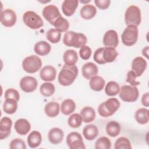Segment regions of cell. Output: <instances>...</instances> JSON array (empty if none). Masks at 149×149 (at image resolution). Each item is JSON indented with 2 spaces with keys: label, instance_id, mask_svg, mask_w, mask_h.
I'll use <instances>...</instances> for the list:
<instances>
[{
  "label": "cell",
  "instance_id": "cell-47",
  "mask_svg": "<svg viewBox=\"0 0 149 149\" xmlns=\"http://www.w3.org/2000/svg\"><path fill=\"white\" fill-rule=\"evenodd\" d=\"M141 103L143 105L146 107L149 106V93L148 92L143 95L141 97Z\"/></svg>",
  "mask_w": 149,
  "mask_h": 149
},
{
  "label": "cell",
  "instance_id": "cell-11",
  "mask_svg": "<svg viewBox=\"0 0 149 149\" xmlns=\"http://www.w3.org/2000/svg\"><path fill=\"white\" fill-rule=\"evenodd\" d=\"M16 19V14L11 9H6L1 12V23L5 27H12L15 24Z\"/></svg>",
  "mask_w": 149,
  "mask_h": 149
},
{
  "label": "cell",
  "instance_id": "cell-26",
  "mask_svg": "<svg viewBox=\"0 0 149 149\" xmlns=\"http://www.w3.org/2000/svg\"><path fill=\"white\" fill-rule=\"evenodd\" d=\"M63 59L65 65L69 66L75 65L78 61L77 54L73 49H68L63 54Z\"/></svg>",
  "mask_w": 149,
  "mask_h": 149
},
{
  "label": "cell",
  "instance_id": "cell-32",
  "mask_svg": "<svg viewBox=\"0 0 149 149\" xmlns=\"http://www.w3.org/2000/svg\"><path fill=\"white\" fill-rule=\"evenodd\" d=\"M134 118L137 122L140 125L147 123L148 122V110L146 108H139L136 111Z\"/></svg>",
  "mask_w": 149,
  "mask_h": 149
},
{
  "label": "cell",
  "instance_id": "cell-7",
  "mask_svg": "<svg viewBox=\"0 0 149 149\" xmlns=\"http://www.w3.org/2000/svg\"><path fill=\"white\" fill-rule=\"evenodd\" d=\"M119 95L122 101L127 102H133L137 100L139 92L136 86L123 85L120 88Z\"/></svg>",
  "mask_w": 149,
  "mask_h": 149
},
{
  "label": "cell",
  "instance_id": "cell-9",
  "mask_svg": "<svg viewBox=\"0 0 149 149\" xmlns=\"http://www.w3.org/2000/svg\"><path fill=\"white\" fill-rule=\"evenodd\" d=\"M66 143L70 149H85L81 135L76 132H72L68 134L66 137Z\"/></svg>",
  "mask_w": 149,
  "mask_h": 149
},
{
  "label": "cell",
  "instance_id": "cell-1",
  "mask_svg": "<svg viewBox=\"0 0 149 149\" xmlns=\"http://www.w3.org/2000/svg\"><path fill=\"white\" fill-rule=\"evenodd\" d=\"M78 74V68L76 65L69 66L65 65L63 66L58 74V81L63 86L71 85Z\"/></svg>",
  "mask_w": 149,
  "mask_h": 149
},
{
  "label": "cell",
  "instance_id": "cell-12",
  "mask_svg": "<svg viewBox=\"0 0 149 149\" xmlns=\"http://www.w3.org/2000/svg\"><path fill=\"white\" fill-rule=\"evenodd\" d=\"M38 86L37 79L32 76L23 77L20 81V87L22 91L25 93L34 91Z\"/></svg>",
  "mask_w": 149,
  "mask_h": 149
},
{
  "label": "cell",
  "instance_id": "cell-2",
  "mask_svg": "<svg viewBox=\"0 0 149 149\" xmlns=\"http://www.w3.org/2000/svg\"><path fill=\"white\" fill-rule=\"evenodd\" d=\"M87 42V37L84 34L73 31H69L65 33L63 38V42L65 45L76 48L86 45Z\"/></svg>",
  "mask_w": 149,
  "mask_h": 149
},
{
  "label": "cell",
  "instance_id": "cell-5",
  "mask_svg": "<svg viewBox=\"0 0 149 149\" xmlns=\"http://www.w3.org/2000/svg\"><path fill=\"white\" fill-rule=\"evenodd\" d=\"M139 36V30L137 26H127L122 33L121 38L122 43L126 46H132L136 44Z\"/></svg>",
  "mask_w": 149,
  "mask_h": 149
},
{
  "label": "cell",
  "instance_id": "cell-21",
  "mask_svg": "<svg viewBox=\"0 0 149 149\" xmlns=\"http://www.w3.org/2000/svg\"><path fill=\"white\" fill-rule=\"evenodd\" d=\"M99 133L98 127L93 124L86 125L83 129V134L84 138L89 141L94 140Z\"/></svg>",
  "mask_w": 149,
  "mask_h": 149
},
{
  "label": "cell",
  "instance_id": "cell-40",
  "mask_svg": "<svg viewBox=\"0 0 149 149\" xmlns=\"http://www.w3.org/2000/svg\"><path fill=\"white\" fill-rule=\"evenodd\" d=\"M111 146V141L107 137H101L95 143V149H109Z\"/></svg>",
  "mask_w": 149,
  "mask_h": 149
},
{
  "label": "cell",
  "instance_id": "cell-17",
  "mask_svg": "<svg viewBox=\"0 0 149 149\" xmlns=\"http://www.w3.org/2000/svg\"><path fill=\"white\" fill-rule=\"evenodd\" d=\"M81 72L83 77L88 80L97 76L98 73V69L95 63L93 62H88L83 66Z\"/></svg>",
  "mask_w": 149,
  "mask_h": 149
},
{
  "label": "cell",
  "instance_id": "cell-42",
  "mask_svg": "<svg viewBox=\"0 0 149 149\" xmlns=\"http://www.w3.org/2000/svg\"><path fill=\"white\" fill-rule=\"evenodd\" d=\"M9 148L10 149L20 148L25 149L26 148V146L24 140L22 139H13L9 144Z\"/></svg>",
  "mask_w": 149,
  "mask_h": 149
},
{
  "label": "cell",
  "instance_id": "cell-16",
  "mask_svg": "<svg viewBox=\"0 0 149 149\" xmlns=\"http://www.w3.org/2000/svg\"><path fill=\"white\" fill-rule=\"evenodd\" d=\"M56 75V69L51 65L44 66L41 69L40 76L41 79L45 81H52L55 79Z\"/></svg>",
  "mask_w": 149,
  "mask_h": 149
},
{
  "label": "cell",
  "instance_id": "cell-10",
  "mask_svg": "<svg viewBox=\"0 0 149 149\" xmlns=\"http://www.w3.org/2000/svg\"><path fill=\"white\" fill-rule=\"evenodd\" d=\"M43 17L53 26L55 20L61 16L59 9L54 5H48L44 8L42 12Z\"/></svg>",
  "mask_w": 149,
  "mask_h": 149
},
{
  "label": "cell",
  "instance_id": "cell-30",
  "mask_svg": "<svg viewBox=\"0 0 149 149\" xmlns=\"http://www.w3.org/2000/svg\"><path fill=\"white\" fill-rule=\"evenodd\" d=\"M76 109V103L72 99H66L61 104V111L65 115H69Z\"/></svg>",
  "mask_w": 149,
  "mask_h": 149
},
{
  "label": "cell",
  "instance_id": "cell-25",
  "mask_svg": "<svg viewBox=\"0 0 149 149\" xmlns=\"http://www.w3.org/2000/svg\"><path fill=\"white\" fill-rule=\"evenodd\" d=\"M59 104L55 101H51L47 103L44 107V112L45 114L50 118L56 117L59 114Z\"/></svg>",
  "mask_w": 149,
  "mask_h": 149
},
{
  "label": "cell",
  "instance_id": "cell-46",
  "mask_svg": "<svg viewBox=\"0 0 149 149\" xmlns=\"http://www.w3.org/2000/svg\"><path fill=\"white\" fill-rule=\"evenodd\" d=\"M94 3L97 7L98 8L102 9V10H105L107 9L111 3V1L109 0H95Z\"/></svg>",
  "mask_w": 149,
  "mask_h": 149
},
{
  "label": "cell",
  "instance_id": "cell-31",
  "mask_svg": "<svg viewBox=\"0 0 149 149\" xmlns=\"http://www.w3.org/2000/svg\"><path fill=\"white\" fill-rule=\"evenodd\" d=\"M105 130L108 135L115 137L119 134L121 127L118 122L116 121H111L107 124Z\"/></svg>",
  "mask_w": 149,
  "mask_h": 149
},
{
  "label": "cell",
  "instance_id": "cell-15",
  "mask_svg": "<svg viewBox=\"0 0 149 149\" xmlns=\"http://www.w3.org/2000/svg\"><path fill=\"white\" fill-rule=\"evenodd\" d=\"M12 120L8 117H3L0 121V139L7 138L10 134Z\"/></svg>",
  "mask_w": 149,
  "mask_h": 149
},
{
  "label": "cell",
  "instance_id": "cell-3",
  "mask_svg": "<svg viewBox=\"0 0 149 149\" xmlns=\"http://www.w3.org/2000/svg\"><path fill=\"white\" fill-rule=\"evenodd\" d=\"M120 105V102L117 98H110L99 105L98 112L102 117H109L118 110Z\"/></svg>",
  "mask_w": 149,
  "mask_h": 149
},
{
  "label": "cell",
  "instance_id": "cell-44",
  "mask_svg": "<svg viewBox=\"0 0 149 149\" xmlns=\"http://www.w3.org/2000/svg\"><path fill=\"white\" fill-rule=\"evenodd\" d=\"M102 51H103V47L99 48L95 51L94 55H93L94 61L96 63L100 64V65H103V64L106 63L103 59Z\"/></svg>",
  "mask_w": 149,
  "mask_h": 149
},
{
  "label": "cell",
  "instance_id": "cell-48",
  "mask_svg": "<svg viewBox=\"0 0 149 149\" xmlns=\"http://www.w3.org/2000/svg\"><path fill=\"white\" fill-rule=\"evenodd\" d=\"M148 51L149 48L148 46H146L145 48H144L142 50V54L144 56H145L147 59L148 58Z\"/></svg>",
  "mask_w": 149,
  "mask_h": 149
},
{
  "label": "cell",
  "instance_id": "cell-8",
  "mask_svg": "<svg viewBox=\"0 0 149 149\" xmlns=\"http://www.w3.org/2000/svg\"><path fill=\"white\" fill-rule=\"evenodd\" d=\"M23 20L27 27L34 30L38 29L44 25L41 17L37 13L31 10L27 11L23 14Z\"/></svg>",
  "mask_w": 149,
  "mask_h": 149
},
{
  "label": "cell",
  "instance_id": "cell-19",
  "mask_svg": "<svg viewBox=\"0 0 149 149\" xmlns=\"http://www.w3.org/2000/svg\"><path fill=\"white\" fill-rule=\"evenodd\" d=\"M77 0H65L62 5V10L63 14L67 16H72L78 6Z\"/></svg>",
  "mask_w": 149,
  "mask_h": 149
},
{
  "label": "cell",
  "instance_id": "cell-45",
  "mask_svg": "<svg viewBox=\"0 0 149 149\" xmlns=\"http://www.w3.org/2000/svg\"><path fill=\"white\" fill-rule=\"evenodd\" d=\"M136 76L135 73L132 70H130L127 72V78H126V82L129 83L130 86H136L140 84V83L136 80Z\"/></svg>",
  "mask_w": 149,
  "mask_h": 149
},
{
  "label": "cell",
  "instance_id": "cell-14",
  "mask_svg": "<svg viewBox=\"0 0 149 149\" xmlns=\"http://www.w3.org/2000/svg\"><path fill=\"white\" fill-rule=\"evenodd\" d=\"M147 65V62L143 58L136 57L132 63V70L135 73L136 77H140L144 72Z\"/></svg>",
  "mask_w": 149,
  "mask_h": 149
},
{
  "label": "cell",
  "instance_id": "cell-6",
  "mask_svg": "<svg viewBox=\"0 0 149 149\" xmlns=\"http://www.w3.org/2000/svg\"><path fill=\"white\" fill-rule=\"evenodd\" d=\"M41 59L37 55H32L26 57L22 62V68L28 73H34L42 66Z\"/></svg>",
  "mask_w": 149,
  "mask_h": 149
},
{
  "label": "cell",
  "instance_id": "cell-28",
  "mask_svg": "<svg viewBox=\"0 0 149 149\" xmlns=\"http://www.w3.org/2000/svg\"><path fill=\"white\" fill-rule=\"evenodd\" d=\"M118 53L115 48L103 47L102 56L105 63H111L117 58Z\"/></svg>",
  "mask_w": 149,
  "mask_h": 149
},
{
  "label": "cell",
  "instance_id": "cell-39",
  "mask_svg": "<svg viewBox=\"0 0 149 149\" xmlns=\"http://www.w3.org/2000/svg\"><path fill=\"white\" fill-rule=\"evenodd\" d=\"M114 148L115 149H131L132 145L130 141L127 137H120L116 140Z\"/></svg>",
  "mask_w": 149,
  "mask_h": 149
},
{
  "label": "cell",
  "instance_id": "cell-36",
  "mask_svg": "<svg viewBox=\"0 0 149 149\" xmlns=\"http://www.w3.org/2000/svg\"><path fill=\"white\" fill-rule=\"evenodd\" d=\"M53 26L55 27L56 30L62 33L65 32L68 30L69 27V23L67 19L61 16L55 20Z\"/></svg>",
  "mask_w": 149,
  "mask_h": 149
},
{
  "label": "cell",
  "instance_id": "cell-37",
  "mask_svg": "<svg viewBox=\"0 0 149 149\" xmlns=\"http://www.w3.org/2000/svg\"><path fill=\"white\" fill-rule=\"evenodd\" d=\"M83 119L80 114L73 113L68 119V123L72 128H77L81 125Z\"/></svg>",
  "mask_w": 149,
  "mask_h": 149
},
{
  "label": "cell",
  "instance_id": "cell-33",
  "mask_svg": "<svg viewBox=\"0 0 149 149\" xmlns=\"http://www.w3.org/2000/svg\"><path fill=\"white\" fill-rule=\"evenodd\" d=\"M17 109V101L13 99H5L3 104V110L8 114L14 113Z\"/></svg>",
  "mask_w": 149,
  "mask_h": 149
},
{
  "label": "cell",
  "instance_id": "cell-34",
  "mask_svg": "<svg viewBox=\"0 0 149 149\" xmlns=\"http://www.w3.org/2000/svg\"><path fill=\"white\" fill-rule=\"evenodd\" d=\"M120 90L118 83L113 81H109L105 86V92L108 96H115L117 95Z\"/></svg>",
  "mask_w": 149,
  "mask_h": 149
},
{
  "label": "cell",
  "instance_id": "cell-23",
  "mask_svg": "<svg viewBox=\"0 0 149 149\" xmlns=\"http://www.w3.org/2000/svg\"><path fill=\"white\" fill-rule=\"evenodd\" d=\"M27 143L30 148H36L38 147L42 141L41 134L37 131H32L27 137Z\"/></svg>",
  "mask_w": 149,
  "mask_h": 149
},
{
  "label": "cell",
  "instance_id": "cell-20",
  "mask_svg": "<svg viewBox=\"0 0 149 149\" xmlns=\"http://www.w3.org/2000/svg\"><path fill=\"white\" fill-rule=\"evenodd\" d=\"M64 137L63 130L58 127H53L49 130L48 133V138L49 142L53 144L60 143Z\"/></svg>",
  "mask_w": 149,
  "mask_h": 149
},
{
  "label": "cell",
  "instance_id": "cell-38",
  "mask_svg": "<svg viewBox=\"0 0 149 149\" xmlns=\"http://www.w3.org/2000/svg\"><path fill=\"white\" fill-rule=\"evenodd\" d=\"M46 37L51 43H58L61 40V33L55 29H51L47 32Z\"/></svg>",
  "mask_w": 149,
  "mask_h": 149
},
{
  "label": "cell",
  "instance_id": "cell-18",
  "mask_svg": "<svg viewBox=\"0 0 149 149\" xmlns=\"http://www.w3.org/2000/svg\"><path fill=\"white\" fill-rule=\"evenodd\" d=\"M16 132L20 135L27 134L31 129V125L30 122L26 119L21 118L17 119L14 125Z\"/></svg>",
  "mask_w": 149,
  "mask_h": 149
},
{
  "label": "cell",
  "instance_id": "cell-35",
  "mask_svg": "<svg viewBox=\"0 0 149 149\" xmlns=\"http://www.w3.org/2000/svg\"><path fill=\"white\" fill-rule=\"evenodd\" d=\"M55 91L54 85L49 82L42 83L40 87V93L44 97H50L54 94Z\"/></svg>",
  "mask_w": 149,
  "mask_h": 149
},
{
  "label": "cell",
  "instance_id": "cell-4",
  "mask_svg": "<svg viewBox=\"0 0 149 149\" xmlns=\"http://www.w3.org/2000/svg\"><path fill=\"white\" fill-rule=\"evenodd\" d=\"M141 21V10L136 5H130L126 10L125 13V22L127 26L134 25L138 26Z\"/></svg>",
  "mask_w": 149,
  "mask_h": 149
},
{
  "label": "cell",
  "instance_id": "cell-29",
  "mask_svg": "<svg viewBox=\"0 0 149 149\" xmlns=\"http://www.w3.org/2000/svg\"><path fill=\"white\" fill-rule=\"evenodd\" d=\"M105 84V80L101 76H95L90 79L89 85L91 90L95 91H101Z\"/></svg>",
  "mask_w": 149,
  "mask_h": 149
},
{
  "label": "cell",
  "instance_id": "cell-13",
  "mask_svg": "<svg viewBox=\"0 0 149 149\" xmlns=\"http://www.w3.org/2000/svg\"><path fill=\"white\" fill-rule=\"evenodd\" d=\"M103 44L105 47L116 48L119 44L118 35L113 30H108L104 35Z\"/></svg>",
  "mask_w": 149,
  "mask_h": 149
},
{
  "label": "cell",
  "instance_id": "cell-27",
  "mask_svg": "<svg viewBox=\"0 0 149 149\" xmlns=\"http://www.w3.org/2000/svg\"><path fill=\"white\" fill-rule=\"evenodd\" d=\"M80 115L84 122L90 123L95 119V112L91 107H84L80 111Z\"/></svg>",
  "mask_w": 149,
  "mask_h": 149
},
{
  "label": "cell",
  "instance_id": "cell-41",
  "mask_svg": "<svg viewBox=\"0 0 149 149\" xmlns=\"http://www.w3.org/2000/svg\"><path fill=\"white\" fill-rule=\"evenodd\" d=\"M5 99H13L18 102L20 98V94L17 90L10 88L5 91Z\"/></svg>",
  "mask_w": 149,
  "mask_h": 149
},
{
  "label": "cell",
  "instance_id": "cell-22",
  "mask_svg": "<svg viewBox=\"0 0 149 149\" xmlns=\"http://www.w3.org/2000/svg\"><path fill=\"white\" fill-rule=\"evenodd\" d=\"M51 49V45L45 41H40L34 47V51L36 54L40 56L48 55L50 52Z\"/></svg>",
  "mask_w": 149,
  "mask_h": 149
},
{
  "label": "cell",
  "instance_id": "cell-43",
  "mask_svg": "<svg viewBox=\"0 0 149 149\" xmlns=\"http://www.w3.org/2000/svg\"><path fill=\"white\" fill-rule=\"evenodd\" d=\"M91 49L87 45L81 47L79 51V55L80 58L83 60L88 59L91 55Z\"/></svg>",
  "mask_w": 149,
  "mask_h": 149
},
{
  "label": "cell",
  "instance_id": "cell-24",
  "mask_svg": "<svg viewBox=\"0 0 149 149\" xmlns=\"http://www.w3.org/2000/svg\"><path fill=\"white\" fill-rule=\"evenodd\" d=\"M97 13V9L93 5L86 4L80 9V14L81 17L85 20L93 19Z\"/></svg>",
  "mask_w": 149,
  "mask_h": 149
},
{
  "label": "cell",
  "instance_id": "cell-49",
  "mask_svg": "<svg viewBox=\"0 0 149 149\" xmlns=\"http://www.w3.org/2000/svg\"><path fill=\"white\" fill-rule=\"evenodd\" d=\"M80 2L84 3H86V2H91V1H90V0H89V1H81Z\"/></svg>",
  "mask_w": 149,
  "mask_h": 149
}]
</instances>
